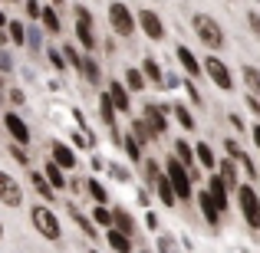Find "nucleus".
Here are the masks:
<instances>
[{"instance_id":"nucleus-1","label":"nucleus","mask_w":260,"mask_h":253,"mask_svg":"<svg viewBox=\"0 0 260 253\" xmlns=\"http://www.w3.org/2000/svg\"><path fill=\"white\" fill-rule=\"evenodd\" d=\"M194 33H198V40L208 46V53H217V50L224 46V30H221V23H217L214 17H208V13H198V17H194Z\"/></svg>"},{"instance_id":"nucleus-2","label":"nucleus","mask_w":260,"mask_h":253,"mask_svg":"<svg viewBox=\"0 0 260 253\" xmlns=\"http://www.w3.org/2000/svg\"><path fill=\"white\" fill-rule=\"evenodd\" d=\"M30 221H33V227H37V234L46 237V240H59V237H63V227H59L56 214H53L46 204H33L30 207Z\"/></svg>"},{"instance_id":"nucleus-3","label":"nucleus","mask_w":260,"mask_h":253,"mask_svg":"<svg viewBox=\"0 0 260 253\" xmlns=\"http://www.w3.org/2000/svg\"><path fill=\"white\" fill-rule=\"evenodd\" d=\"M165 174H168V181H172L178 201L188 204L191 197H194V191H191V171H184V165L172 155V158H165Z\"/></svg>"},{"instance_id":"nucleus-4","label":"nucleus","mask_w":260,"mask_h":253,"mask_svg":"<svg viewBox=\"0 0 260 253\" xmlns=\"http://www.w3.org/2000/svg\"><path fill=\"white\" fill-rule=\"evenodd\" d=\"M204 63V76L211 79L221 92H231L234 89V76H231V69H228V63H224L221 56H214V53H208V56L201 59Z\"/></svg>"},{"instance_id":"nucleus-5","label":"nucleus","mask_w":260,"mask_h":253,"mask_svg":"<svg viewBox=\"0 0 260 253\" xmlns=\"http://www.w3.org/2000/svg\"><path fill=\"white\" fill-rule=\"evenodd\" d=\"M234 194H237V204H241V210H244V221L257 230L260 227V194L250 184H237Z\"/></svg>"},{"instance_id":"nucleus-6","label":"nucleus","mask_w":260,"mask_h":253,"mask_svg":"<svg viewBox=\"0 0 260 253\" xmlns=\"http://www.w3.org/2000/svg\"><path fill=\"white\" fill-rule=\"evenodd\" d=\"M109 23H112V30L119 33V37H132L139 20L132 17V10H128L122 0H112V4H109Z\"/></svg>"},{"instance_id":"nucleus-7","label":"nucleus","mask_w":260,"mask_h":253,"mask_svg":"<svg viewBox=\"0 0 260 253\" xmlns=\"http://www.w3.org/2000/svg\"><path fill=\"white\" fill-rule=\"evenodd\" d=\"M76 37L86 50H95V33H92V13H89V7H76Z\"/></svg>"},{"instance_id":"nucleus-8","label":"nucleus","mask_w":260,"mask_h":253,"mask_svg":"<svg viewBox=\"0 0 260 253\" xmlns=\"http://www.w3.org/2000/svg\"><path fill=\"white\" fill-rule=\"evenodd\" d=\"M139 26H142V33H145L148 40H155V43L165 40V23H161V17L155 10H139Z\"/></svg>"},{"instance_id":"nucleus-9","label":"nucleus","mask_w":260,"mask_h":253,"mask_svg":"<svg viewBox=\"0 0 260 253\" xmlns=\"http://www.w3.org/2000/svg\"><path fill=\"white\" fill-rule=\"evenodd\" d=\"M0 201H4L7 207H20V204H23V188H20L7 171H0Z\"/></svg>"},{"instance_id":"nucleus-10","label":"nucleus","mask_w":260,"mask_h":253,"mask_svg":"<svg viewBox=\"0 0 260 253\" xmlns=\"http://www.w3.org/2000/svg\"><path fill=\"white\" fill-rule=\"evenodd\" d=\"M4 128L10 132V138L17 141V145H26V141H30V128H26V122L20 119L17 112H7L4 115Z\"/></svg>"},{"instance_id":"nucleus-11","label":"nucleus","mask_w":260,"mask_h":253,"mask_svg":"<svg viewBox=\"0 0 260 253\" xmlns=\"http://www.w3.org/2000/svg\"><path fill=\"white\" fill-rule=\"evenodd\" d=\"M228 184H224V177L221 174H211L208 177V194L214 197V204L221 207V214H228V207H231V197H228Z\"/></svg>"},{"instance_id":"nucleus-12","label":"nucleus","mask_w":260,"mask_h":253,"mask_svg":"<svg viewBox=\"0 0 260 253\" xmlns=\"http://www.w3.org/2000/svg\"><path fill=\"white\" fill-rule=\"evenodd\" d=\"M109 99H112V105L119 109L122 115L125 112H132V95H128V89H125V83H119V79H112V83H109Z\"/></svg>"},{"instance_id":"nucleus-13","label":"nucleus","mask_w":260,"mask_h":253,"mask_svg":"<svg viewBox=\"0 0 260 253\" xmlns=\"http://www.w3.org/2000/svg\"><path fill=\"white\" fill-rule=\"evenodd\" d=\"M50 158L56 161V165L63 168V171H70V168H76V165H79V158L73 155V148H66L63 141H53V148H50Z\"/></svg>"},{"instance_id":"nucleus-14","label":"nucleus","mask_w":260,"mask_h":253,"mask_svg":"<svg viewBox=\"0 0 260 253\" xmlns=\"http://www.w3.org/2000/svg\"><path fill=\"white\" fill-rule=\"evenodd\" d=\"M198 207H201V214H204V221L208 224H221V207L214 204V197L208 194V191H198Z\"/></svg>"},{"instance_id":"nucleus-15","label":"nucleus","mask_w":260,"mask_h":253,"mask_svg":"<svg viewBox=\"0 0 260 253\" xmlns=\"http://www.w3.org/2000/svg\"><path fill=\"white\" fill-rule=\"evenodd\" d=\"M142 119L148 122V128L155 132V138H158V135H165V128H168V119H165V112H161L158 105H145V115H142Z\"/></svg>"},{"instance_id":"nucleus-16","label":"nucleus","mask_w":260,"mask_h":253,"mask_svg":"<svg viewBox=\"0 0 260 253\" xmlns=\"http://www.w3.org/2000/svg\"><path fill=\"white\" fill-rule=\"evenodd\" d=\"M175 53H178V63L184 66V73H188V76H201V73H204V66L198 63V56H194V53H191V50H188V46H184V43L178 46Z\"/></svg>"},{"instance_id":"nucleus-17","label":"nucleus","mask_w":260,"mask_h":253,"mask_svg":"<svg viewBox=\"0 0 260 253\" xmlns=\"http://www.w3.org/2000/svg\"><path fill=\"white\" fill-rule=\"evenodd\" d=\"M106 243H109L115 253H132V237L122 234V230H115V227L106 230Z\"/></svg>"},{"instance_id":"nucleus-18","label":"nucleus","mask_w":260,"mask_h":253,"mask_svg":"<svg viewBox=\"0 0 260 253\" xmlns=\"http://www.w3.org/2000/svg\"><path fill=\"white\" fill-rule=\"evenodd\" d=\"M79 76L86 79V83H92V86H99L102 83V69H99V63H95L92 56H83V63H79Z\"/></svg>"},{"instance_id":"nucleus-19","label":"nucleus","mask_w":260,"mask_h":253,"mask_svg":"<svg viewBox=\"0 0 260 253\" xmlns=\"http://www.w3.org/2000/svg\"><path fill=\"white\" fill-rule=\"evenodd\" d=\"M155 191H158V201L165 204V207H175V204H178V194H175L172 181H168V174H161L158 181H155Z\"/></svg>"},{"instance_id":"nucleus-20","label":"nucleus","mask_w":260,"mask_h":253,"mask_svg":"<svg viewBox=\"0 0 260 253\" xmlns=\"http://www.w3.org/2000/svg\"><path fill=\"white\" fill-rule=\"evenodd\" d=\"M43 177H46V181H50L53 184V191H63L66 188V174H63V168H59L56 165V161H46V165H43Z\"/></svg>"},{"instance_id":"nucleus-21","label":"nucleus","mask_w":260,"mask_h":253,"mask_svg":"<svg viewBox=\"0 0 260 253\" xmlns=\"http://www.w3.org/2000/svg\"><path fill=\"white\" fill-rule=\"evenodd\" d=\"M217 174L224 177V184H228L231 191H237V161H234V158L217 161Z\"/></svg>"},{"instance_id":"nucleus-22","label":"nucleus","mask_w":260,"mask_h":253,"mask_svg":"<svg viewBox=\"0 0 260 253\" xmlns=\"http://www.w3.org/2000/svg\"><path fill=\"white\" fill-rule=\"evenodd\" d=\"M241 79H244L250 95H260V69L257 66H241Z\"/></svg>"},{"instance_id":"nucleus-23","label":"nucleus","mask_w":260,"mask_h":253,"mask_svg":"<svg viewBox=\"0 0 260 253\" xmlns=\"http://www.w3.org/2000/svg\"><path fill=\"white\" fill-rule=\"evenodd\" d=\"M194 155H198V161H201V168H208V171H214V168H217L214 148H211L208 141H198V145H194Z\"/></svg>"},{"instance_id":"nucleus-24","label":"nucleus","mask_w":260,"mask_h":253,"mask_svg":"<svg viewBox=\"0 0 260 253\" xmlns=\"http://www.w3.org/2000/svg\"><path fill=\"white\" fill-rule=\"evenodd\" d=\"M128 132L139 138V145H148V141H155V132L148 128V122H145V119H132V128H128Z\"/></svg>"},{"instance_id":"nucleus-25","label":"nucleus","mask_w":260,"mask_h":253,"mask_svg":"<svg viewBox=\"0 0 260 253\" xmlns=\"http://www.w3.org/2000/svg\"><path fill=\"white\" fill-rule=\"evenodd\" d=\"M115 112H119V109L112 105V99H109V92H99V115H102V122H106L109 128L115 125Z\"/></svg>"},{"instance_id":"nucleus-26","label":"nucleus","mask_w":260,"mask_h":253,"mask_svg":"<svg viewBox=\"0 0 260 253\" xmlns=\"http://www.w3.org/2000/svg\"><path fill=\"white\" fill-rule=\"evenodd\" d=\"M142 73H145V79H148V83H155V86H161V83H165V76H161L158 63H155L152 56H145V59H142Z\"/></svg>"},{"instance_id":"nucleus-27","label":"nucleus","mask_w":260,"mask_h":253,"mask_svg":"<svg viewBox=\"0 0 260 253\" xmlns=\"http://www.w3.org/2000/svg\"><path fill=\"white\" fill-rule=\"evenodd\" d=\"M175 158L181 161L184 168H191V165H194V158H198V155H194V148H191L188 141L181 138V141H175Z\"/></svg>"},{"instance_id":"nucleus-28","label":"nucleus","mask_w":260,"mask_h":253,"mask_svg":"<svg viewBox=\"0 0 260 253\" xmlns=\"http://www.w3.org/2000/svg\"><path fill=\"white\" fill-rule=\"evenodd\" d=\"M30 181H33V188H37V194L43 197V201H53V197H56V194H53V184L46 181V177L40 174V171H33V174H30Z\"/></svg>"},{"instance_id":"nucleus-29","label":"nucleus","mask_w":260,"mask_h":253,"mask_svg":"<svg viewBox=\"0 0 260 253\" xmlns=\"http://www.w3.org/2000/svg\"><path fill=\"white\" fill-rule=\"evenodd\" d=\"M86 191H89V197H92L95 204H102V207L109 204V191L102 188V181H95V177H89V181H86Z\"/></svg>"},{"instance_id":"nucleus-30","label":"nucleus","mask_w":260,"mask_h":253,"mask_svg":"<svg viewBox=\"0 0 260 253\" xmlns=\"http://www.w3.org/2000/svg\"><path fill=\"white\" fill-rule=\"evenodd\" d=\"M145 73L142 69H125V89L128 92H142V89H145Z\"/></svg>"},{"instance_id":"nucleus-31","label":"nucleus","mask_w":260,"mask_h":253,"mask_svg":"<svg viewBox=\"0 0 260 253\" xmlns=\"http://www.w3.org/2000/svg\"><path fill=\"white\" fill-rule=\"evenodd\" d=\"M112 227L122 230V234H128V237H135V221H132L128 210H115V224H112Z\"/></svg>"},{"instance_id":"nucleus-32","label":"nucleus","mask_w":260,"mask_h":253,"mask_svg":"<svg viewBox=\"0 0 260 253\" xmlns=\"http://www.w3.org/2000/svg\"><path fill=\"white\" fill-rule=\"evenodd\" d=\"M40 20H43V30H50L53 37L63 30V23H59V13L53 10V7H43V17H40Z\"/></svg>"},{"instance_id":"nucleus-33","label":"nucleus","mask_w":260,"mask_h":253,"mask_svg":"<svg viewBox=\"0 0 260 253\" xmlns=\"http://www.w3.org/2000/svg\"><path fill=\"white\" fill-rule=\"evenodd\" d=\"M92 221L99 224L102 230H109L115 224V210H109V207H102V204H95V210H92Z\"/></svg>"},{"instance_id":"nucleus-34","label":"nucleus","mask_w":260,"mask_h":253,"mask_svg":"<svg viewBox=\"0 0 260 253\" xmlns=\"http://www.w3.org/2000/svg\"><path fill=\"white\" fill-rule=\"evenodd\" d=\"M70 217L76 221V227H83V234H86V237H95V227H92V221L79 214V207H76V204H70Z\"/></svg>"},{"instance_id":"nucleus-35","label":"nucleus","mask_w":260,"mask_h":253,"mask_svg":"<svg viewBox=\"0 0 260 253\" xmlns=\"http://www.w3.org/2000/svg\"><path fill=\"white\" fill-rule=\"evenodd\" d=\"M172 112H175V119H178V125H181V128H184V132H194V115H191V112H188V109H184V105H175V109H172Z\"/></svg>"},{"instance_id":"nucleus-36","label":"nucleus","mask_w":260,"mask_h":253,"mask_svg":"<svg viewBox=\"0 0 260 253\" xmlns=\"http://www.w3.org/2000/svg\"><path fill=\"white\" fill-rule=\"evenodd\" d=\"M122 145H125V155H128L132 161H139V158H142V145H139V138H135L132 132L125 135V141H122Z\"/></svg>"},{"instance_id":"nucleus-37","label":"nucleus","mask_w":260,"mask_h":253,"mask_svg":"<svg viewBox=\"0 0 260 253\" xmlns=\"http://www.w3.org/2000/svg\"><path fill=\"white\" fill-rule=\"evenodd\" d=\"M155 247H158V253H178V240L172 234H158V243H155Z\"/></svg>"},{"instance_id":"nucleus-38","label":"nucleus","mask_w":260,"mask_h":253,"mask_svg":"<svg viewBox=\"0 0 260 253\" xmlns=\"http://www.w3.org/2000/svg\"><path fill=\"white\" fill-rule=\"evenodd\" d=\"M10 40L17 46H26V26L20 23V20H13V23H10Z\"/></svg>"},{"instance_id":"nucleus-39","label":"nucleus","mask_w":260,"mask_h":253,"mask_svg":"<svg viewBox=\"0 0 260 253\" xmlns=\"http://www.w3.org/2000/svg\"><path fill=\"white\" fill-rule=\"evenodd\" d=\"M161 174H165V165L158 168V161H155V158H148V161H145V177H148V181L155 184V181H158Z\"/></svg>"},{"instance_id":"nucleus-40","label":"nucleus","mask_w":260,"mask_h":253,"mask_svg":"<svg viewBox=\"0 0 260 253\" xmlns=\"http://www.w3.org/2000/svg\"><path fill=\"white\" fill-rule=\"evenodd\" d=\"M63 56H66V63H70L73 69H79V63H83V56L76 53V46H63Z\"/></svg>"},{"instance_id":"nucleus-41","label":"nucleus","mask_w":260,"mask_h":253,"mask_svg":"<svg viewBox=\"0 0 260 253\" xmlns=\"http://www.w3.org/2000/svg\"><path fill=\"white\" fill-rule=\"evenodd\" d=\"M50 63H53V69H56V73H63L66 66H70V63H66V56H63V53H56V50H50Z\"/></svg>"},{"instance_id":"nucleus-42","label":"nucleus","mask_w":260,"mask_h":253,"mask_svg":"<svg viewBox=\"0 0 260 253\" xmlns=\"http://www.w3.org/2000/svg\"><path fill=\"white\" fill-rule=\"evenodd\" d=\"M224 148H228V158H234V161H241V148H237V141L234 138H228V141H224Z\"/></svg>"},{"instance_id":"nucleus-43","label":"nucleus","mask_w":260,"mask_h":253,"mask_svg":"<svg viewBox=\"0 0 260 253\" xmlns=\"http://www.w3.org/2000/svg\"><path fill=\"white\" fill-rule=\"evenodd\" d=\"M26 17H33V20H40L43 17V7L37 4V0H26Z\"/></svg>"},{"instance_id":"nucleus-44","label":"nucleus","mask_w":260,"mask_h":253,"mask_svg":"<svg viewBox=\"0 0 260 253\" xmlns=\"http://www.w3.org/2000/svg\"><path fill=\"white\" fill-rule=\"evenodd\" d=\"M10 155H13V158H17V161H20V165H23V168L30 165V158H26V152H23V148H20V145H13V148H10Z\"/></svg>"},{"instance_id":"nucleus-45","label":"nucleus","mask_w":260,"mask_h":253,"mask_svg":"<svg viewBox=\"0 0 260 253\" xmlns=\"http://www.w3.org/2000/svg\"><path fill=\"white\" fill-rule=\"evenodd\" d=\"M247 23H250V30H254L257 37H260V13H257V10H250V13H247Z\"/></svg>"},{"instance_id":"nucleus-46","label":"nucleus","mask_w":260,"mask_h":253,"mask_svg":"<svg viewBox=\"0 0 260 253\" xmlns=\"http://www.w3.org/2000/svg\"><path fill=\"white\" fill-rule=\"evenodd\" d=\"M247 109L254 115H260V99H257V95H247Z\"/></svg>"},{"instance_id":"nucleus-47","label":"nucleus","mask_w":260,"mask_h":253,"mask_svg":"<svg viewBox=\"0 0 260 253\" xmlns=\"http://www.w3.org/2000/svg\"><path fill=\"white\" fill-rule=\"evenodd\" d=\"M7 69H13V59L7 53H0V73H7Z\"/></svg>"},{"instance_id":"nucleus-48","label":"nucleus","mask_w":260,"mask_h":253,"mask_svg":"<svg viewBox=\"0 0 260 253\" xmlns=\"http://www.w3.org/2000/svg\"><path fill=\"white\" fill-rule=\"evenodd\" d=\"M10 102H13V105H23V102H26V95L20 92V89H13V92H10Z\"/></svg>"},{"instance_id":"nucleus-49","label":"nucleus","mask_w":260,"mask_h":253,"mask_svg":"<svg viewBox=\"0 0 260 253\" xmlns=\"http://www.w3.org/2000/svg\"><path fill=\"white\" fill-rule=\"evenodd\" d=\"M109 168H112V174L119 177V181H128V171H122V165H109Z\"/></svg>"},{"instance_id":"nucleus-50","label":"nucleus","mask_w":260,"mask_h":253,"mask_svg":"<svg viewBox=\"0 0 260 253\" xmlns=\"http://www.w3.org/2000/svg\"><path fill=\"white\" fill-rule=\"evenodd\" d=\"M231 125H234L237 132H244V122H241V115H237V112H231Z\"/></svg>"},{"instance_id":"nucleus-51","label":"nucleus","mask_w":260,"mask_h":253,"mask_svg":"<svg viewBox=\"0 0 260 253\" xmlns=\"http://www.w3.org/2000/svg\"><path fill=\"white\" fill-rule=\"evenodd\" d=\"M145 224H148V230H158V217L155 214H145Z\"/></svg>"},{"instance_id":"nucleus-52","label":"nucleus","mask_w":260,"mask_h":253,"mask_svg":"<svg viewBox=\"0 0 260 253\" xmlns=\"http://www.w3.org/2000/svg\"><path fill=\"white\" fill-rule=\"evenodd\" d=\"M184 89H188V95H191V99H194V102H201V95H198V89L191 86V83H184Z\"/></svg>"},{"instance_id":"nucleus-53","label":"nucleus","mask_w":260,"mask_h":253,"mask_svg":"<svg viewBox=\"0 0 260 253\" xmlns=\"http://www.w3.org/2000/svg\"><path fill=\"white\" fill-rule=\"evenodd\" d=\"M250 135H254V145L260 148V125H254V128H250Z\"/></svg>"},{"instance_id":"nucleus-54","label":"nucleus","mask_w":260,"mask_h":253,"mask_svg":"<svg viewBox=\"0 0 260 253\" xmlns=\"http://www.w3.org/2000/svg\"><path fill=\"white\" fill-rule=\"evenodd\" d=\"M4 23H7V17H4V13H0V26H4Z\"/></svg>"},{"instance_id":"nucleus-55","label":"nucleus","mask_w":260,"mask_h":253,"mask_svg":"<svg viewBox=\"0 0 260 253\" xmlns=\"http://www.w3.org/2000/svg\"><path fill=\"white\" fill-rule=\"evenodd\" d=\"M0 240H4V224H0Z\"/></svg>"},{"instance_id":"nucleus-56","label":"nucleus","mask_w":260,"mask_h":253,"mask_svg":"<svg viewBox=\"0 0 260 253\" xmlns=\"http://www.w3.org/2000/svg\"><path fill=\"white\" fill-rule=\"evenodd\" d=\"M53 4H56V7H59V4H63V0H53Z\"/></svg>"},{"instance_id":"nucleus-57","label":"nucleus","mask_w":260,"mask_h":253,"mask_svg":"<svg viewBox=\"0 0 260 253\" xmlns=\"http://www.w3.org/2000/svg\"><path fill=\"white\" fill-rule=\"evenodd\" d=\"M139 253H152V250H139Z\"/></svg>"},{"instance_id":"nucleus-58","label":"nucleus","mask_w":260,"mask_h":253,"mask_svg":"<svg viewBox=\"0 0 260 253\" xmlns=\"http://www.w3.org/2000/svg\"><path fill=\"white\" fill-rule=\"evenodd\" d=\"M89 253H99V250H89Z\"/></svg>"},{"instance_id":"nucleus-59","label":"nucleus","mask_w":260,"mask_h":253,"mask_svg":"<svg viewBox=\"0 0 260 253\" xmlns=\"http://www.w3.org/2000/svg\"><path fill=\"white\" fill-rule=\"evenodd\" d=\"M0 86H4V83H0Z\"/></svg>"}]
</instances>
